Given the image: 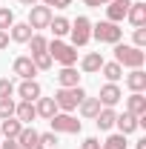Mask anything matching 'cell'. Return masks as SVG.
Masks as SVG:
<instances>
[{
    "instance_id": "cell-1",
    "label": "cell",
    "mask_w": 146,
    "mask_h": 149,
    "mask_svg": "<svg viewBox=\"0 0 146 149\" xmlns=\"http://www.w3.org/2000/svg\"><path fill=\"white\" fill-rule=\"evenodd\" d=\"M146 52L138 46H129V43H115V63L126 66V69H143Z\"/></svg>"
},
{
    "instance_id": "cell-2",
    "label": "cell",
    "mask_w": 146,
    "mask_h": 149,
    "mask_svg": "<svg viewBox=\"0 0 146 149\" xmlns=\"http://www.w3.org/2000/svg\"><path fill=\"white\" fill-rule=\"evenodd\" d=\"M46 52H49V57H52V60H57L60 66H74V63H77V49H74L72 43H63L60 37L49 40Z\"/></svg>"
},
{
    "instance_id": "cell-3",
    "label": "cell",
    "mask_w": 146,
    "mask_h": 149,
    "mask_svg": "<svg viewBox=\"0 0 146 149\" xmlns=\"http://www.w3.org/2000/svg\"><path fill=\"white\" fill-rule=\"evenodd\" d=\"M86 97V92H83V86H72V89H57L55 92V103L57 109L63 112H74L77 106H80V100Z\"/></svg>"
},
{
    "instance_id": "cell-4",
    "label": "cell",
    "mask_w": 146,
    "mask_h": 149,
    "mask_svg": "<svg viewBox=\"0 0 146 149\" xmlns=\"http://www.w3.org/2000/svg\"><path fill=\"white\" fill-rule=\"evenodd\" d=\"M120 35H123V29L117 26V23H112V20H100V23H92V37L95 40H100V43H120Z\"/></svg>"
},
{
    "instance_id": "cell-5",
    "label": "cell",
    "mask_w": 146,
    "mask_h": 149,
    "mask_svg": "<svg viewBox=\"0 0 146 149\" xmlns=\"http://www.w3.org/2000/svg\"><path fill=\"white\" fill-rule=\"evenodd\" d=\"M49 123H52V132H63V135H77L80 132V120L74 118L72 112H57L49 118Z\"/></svg>"
},
{
    "instance_id": "cell-6",
    "label": "cell",
    "mask_w": 146,
    "mask_h": 149,
    "mask_svg": "<svg viewBox=\"0 0 146 149\" xmlns=\"http://www.w3.org/2000/svg\"><path fill=\"white\" fill-rule=\"evenodd\" d=\"M69 37H72V46H74V49H77V46H86V43L92 40V20L80 15V17L69 26Z\"/></svg>"
},
{
    "instance_id": "cell-7",
    "label": "cell",
    "mask_w": 146,
    "mask_h": 149,
    "mask_svg": "<svg viewBox=\"0 0 146 149\" xmlns=\"http://www.w3.org/2000/svg\"><path fill=\"white\" fill-rule=\"evenodd\" d=\"M52 17H55L52 9L43 6V3H37V6L29 9V20H26V23H29L32 29H49V20H52Z\"/></svg>"
},
{
    "instance_id": "cell-8",
    "label": "cell",
    "mask_w": 146,
    "mask_h": 149,
    "mask_svg": "<svg viewBox=\"0 0 146 149\" xmlns=\"http://www.w3.org/2000/svg\"><path fill=\"white\" fill-rule=\"evenodd\" d=\"M12 72L17 74L20 80H35L37 66L32 63V57H29V55H20V57H15V63H12Z\"/></svg>"
},
{
    "instance_id": "cell-9",
    "label": "cell",
    "mask_w": 146,
    "mask_h": 149,
    "mask_svg": "<svg viewBox=\"0 0 146 149\" xmlns=\"http://www.w3.org/2000/svg\"><path fill=\"white\" fill-rule=\"evenodd\" d=\"M120 97H123V92H120L117 83H106V86H100V95H97L100 106H112V109L120 103Z\"/></svg>"
},
{
    "instance_id": "cell-10",
    "label": "cell",
    "mask_w": 146,
    "mask_h": 149,
    "mask_svg": "<svg viewBox=\"0 0 146 149\" xmlns=\"http://www.w3.org/2000/svg\"><path fill=\"white\" fill-rule=\"evenodd\" d=\"M135 0H109L106 3V17L112 20V23H120V20L129 15V6H132Z\"/></svg>"
},
{
    "instance_id": "cell-11",
    "label": "cell",
    "mask_w": 146,
    "mask_h": 149,
    "mask_svg": "<svg viewBox=\"0 0 146 149\" xmlns=\"http://www.w3.org/2000/svg\"><path fill=\"white\" fill-rule=\"evenodd\" d=\"M15 118H17L23 126H29V123H35V118H37V109H35V103L32 100H20L17 106H15Z\"/></svg>"
},
{
    "instance_id": "cell-12",
    "label": "cell",
    "mask_w": 146,
    "mask_h": 149,
    "mask_svg": "<svg viewBox=\"0 0 146 149\" xmlns=\"http://www.w3.org/2000/svg\"><path fill=\"white\" fill-rule=\"evenodd\" d=\"M57 83H60V89H72V86H80V74L74 66H63L60 72H57Z\"/></svg>"
},
{
    "instance_id": "cell-13",
    "label": "cell",
    "mask_w": 146,
    "mask_h": 149,
    "mask_svg": "<svg viewBox=\"0 0 146 149\" xmlns=\"http://www.w3.org/2000/svg\"><path fill=\"white\" fill-rule=\"evenodd\" d=\"M106 60H103V55L100 52H89V55H83L80 57V69L86 74H95V72H100V66H103Z\"/></svg>"
},
{
    "instance_id": "cell-14",
    "label": "cell",
    "mask_w": 146,
    "mask_h": 149,
    "mask_svg": "<svg viewBox=\"0 0 146 149\" xmlns=\"http://www.w3.org/2000/svg\"><path fill=\"white\" fill-rule=\"evenodd\" d=\"M17 95H20V100H32V103H35L37 97L43 95V89H40L37 80H23V83L17 86Z\"/></svg>"
},
{
    "instance_id": "cell-15",
    "label": "cell",
    "mask_w": 146,
    "mask_h": 149,
    "mask_svg": "<svg viewBox=\"0 0 146 149\" xmlns=\"http://www.w3.org/2000/svg\"><path fill=\"white\" fill-rule=\"evenodd\" d=\"M37 138H40V132H37L35 126H23L15 141H17L20 149H35V146H37Z\"/></svg>"
},
{
    "instance_id": "cell-16",
    "label": "cell",
    "mask_w": 146,
    "mask_h": 149,
    "mask_svg": "<svg viewBox=\"0 0 146 149\" xmlns=\"http://www.w3.org/2000/svg\"><path fill=\"white\" fill-rule=\"evenodd\" d=\"M126 112H129V115H135V118L146 115V97H143V92H132L126 97Z\"/></svg>"
},
{
    "instance_id": "cell-17",
    "label": "cell",
    "mask_w": 146,
    "mask_h": 149,
    "mask_svg": "<svg viewBox=\"0 0 146 149\" xmlns=\"http://www.w3.org/2000/svg\"><path fill=\"white\" fill-rule=\"evenodd\" d=\"M35 109H37V118H43V120H49L52 115H57V103H55V97H37L35 100Z\"/></svg>"
},
{
    "instance_id": "cell-18",
    "label": "cell",
    "mask_w": 146,
    "mask_h": 149,
    "mask_svg": "<svg viewBox=\"0 0 146 149\" xmlns=\"http://www.w3.org/2000/svg\"><path fill=\"white\" fill-rule=\"evenodd\" d=\"M115 118H117V112L112 109V106H100V112H97V118H95V123H97V129L106 132L115 126Z\"/></svg>"
},
{
    "instance_id": "cell-19",
    "label": "cell",
    "mask_w": 146,
    "mask_h": 149,
    "mask_svg": "<svg viewBox=\"0 0 146 149\" xmlns=\"http://www.w3.org/2000/svg\"><path fill=\"white\" fill-rule=\"evenodd\" d=\"M115 126H117L120 135H132V132L138 129V118H135V115H129V112H123V115H117V118H115Z\"/></svg>"
},
{
    "instance_id": "cell-20",
    "label": "cell",
    "mask_w": 146,
    "mask_h": 149,
    "mask_svg": "<svg viewBox=\"0 0 146 149\" xmlns=\"http://www.w3.org/2000/svg\"><path fill=\"white\" fill-rule=\"evenodd\" d=\"M32 35H35V29H32L29 23H15V26L9 29V37H12L15 43H29Z\"/></svg>"
},
{
    "instance_id": "cell-21",
    "label": "cell",
    "mask_w": 146,
    "mask_h": 149,
    "mask_svg": "<svg viewBox=\"0 0 146 149\" xmlns=\"http://www.w3.org/2000/svg\"><path fill=\"white\" fill-rule=\"evenodd\" d=\"M129 23L138 29V26H146V3H132L129 6Z\"/></svg>"
},
{
    "instance_id": "cell-22",
    "label": "cell",
    "mask_w": 146,
    "mask_h": 149,
    "mask_svg": "<svg viewBox=\"0 0 146 149\" xmlns=\"http://www.w3.org/2000/svg\"><path fill=\"white\" fill-rule=\"evenodd\" d=\"M126 86L132 92H143L146 89V72L143 69H132V72L126 74Z\"/></svg>"
},
{
    "instance_id": "cell-23",
    "label": "cell",
    "mask_w": 146,
    "mask_h": 149,
    "mask_svg": "<svg viewBox=\"0 0 146 149\" xmlns=\"http://www.w3.org/2000/svg\"><path fill=\"white\" fill-rule=\"evenodd\" d=\"M20 129H23V123H20L17 118H6V120H0V138H17Z\"/></svg>"
},
{
    "instance_id": "cell-24",
    "label": "cell",
    "mask_w": 146,
    "mask_h": 149,
    "mask_svg": "<svg viewBox=\"0 0 146 149\" xmlns=\"http://www.w3.org/2000/svg\"><path fill=\"white\" fill-rule=\"evenodd\" d=\"M97 112H100V100H97V97H83V100H80V115H83V118L95 120Z\"/></svg>"
},
{
    "instance_id": "cell-25",
    "label": "cell",
    "mask_w": 146,
    "mask_h": 149,
    "mask_svg": "<svg viewBox=\"0 0 146 149\" xmlns=\"http://www.w3.org/2000/svg\"><path fill=\"white\" fill-rule=\"evenodd\" d=\"M100 72H103V77H106L109 83H117V80L123 77V66L112 60V63H103V66H100Z\"/></svg>"
},
{
    "instance_id": "cell-26",
    "label": "cell",
    "mask_w": 146,
    "mask_h": 149,
    "mask_svg": "<svg viewBox=\"0 0 146 149\" xmlns=\"http://www.w3.org/2000/svg\"><path fill=\"white\" fill-rule=\"evenodd\" d=\"M69 26H72V23H69L66 17H52V20H49V29H52V35H55V37L69 35Z\"/></svg>"
},
{
    "instance_id": "cell-27",
    "label": "cell",
    "mask_w": 146,
    "mask_h": 149,
    "mask_svg": "<svg viewBox=\"0 0 146 149\" xmlns=\"http://www.w3.org/2000/svg\"><path fill=\"white\" fill-rule=\"evenodd\" d=\"M32 57V63L37 66V72H46V69H52V57H49V52H40V55H29Z\"/></svg>"
},
{
    "instance_id": "cell-28",
    "label": "cell",
    "mask_w": 146,
    "mask_h": 149,
    "mask_svg": "<svg viewBox=\"0 0 146 149\" xmlns=\"http://www.w3.org/2000/svg\"><path fill=\"white\" fill-rule=\"evenodd\" d=\"M46 46H49V40H46V37L43 35H32L29 37V49H32V55H40V52H46Z\"/></svg>"
},
{
    "instance_id": "cell-29",
    "label": "cell",
    "mask_w": 146,
    "mask_h": 149,
    "mask_svg": "<svg viewBox=\"0 0 146 149\" xmlns=\"http://www.w3.org/2000/svg\"><path fill=\"white\" fill-rule=\"evenodd\" d=\"M35 149H57V135L55 132H43L37 138V146Z\"/></svg>"
},
{
    "instance_id": "cell-30",
    "label": "cell",
    "mask_w": 146,
    "mask_h": 149,
    "mask_svg": "<svg viewBox=\"0 0 146 149\" xmlns=\"http://www.w3.org/2000/svg\"><path fill=\"white\" fill-rule=\"evenodd\" d=\"M15 100L12 97H0V120H6V118H15Z\"/></svg>"
},
{
    "instance_id": "cell-31",
    "label": "cell",
    "mask_w": 146,
    "mask_h": 149,
    "mask_svg": "<svg viewBox=\"0 0 146 149\" xmlns=\"http://www.w3.org/2000/svg\"><path fill=\"white\" fill-rule=\"evenodd\" d=\"M12 26H15V12L3 6V9H0V32H9Z\"/></svg>"
},
{
    "instance_id": "cell-32",
    "label": "cell",
    "mask_w": 146,
    "mask_h": 149,
    "mask_svg": "<svg viewBox=\"0 0 146 149\" xmlns=\"http://www.w3.org/2000/svg\"><path fill=\"white\" fill-rule=\"evenodd\" d=\"M132 40H135V46H138V49H143V46H146V26H138V29H135V35H132Z\"/></svg>"
},
{
    "instance_id": "cell-33",
    "label": "cell",
    "mask_w": 146,
    "mask_h": 149,
    "mask_svg": "<svg viewBox=\"0 0 146 149\" xmlns=\"http://www.w3.org/2000/svg\"><path fill=\"white\" fill-rule=\"evenodd\" d=\"M12 95H15V83L9 77H3L0 80V97H12Z\"/></svg>"
},
{
    "instance_id": "cell-34",
    "label": "cell",
    "mask_w": 146,
    "mask_h": 149,
    "mask_svg": "<svg viewBox=\"0 0 146 149\" xmlns=\"http://www.w3.org/2000/svg\"><path fill=\"white\" fill-rule=\"evenodd\" d=\"M106 143H109V146H115V149H126V135H120V132H117V135L106 138Z\"/></svg>"
},
{
    "instance_id": "cell-35",
    "label": "cell",
    "mask_w": 146,
    "mask_h": 149,
    "mask_svg": "<svg viewBox=\"0 0 146 149\" xmlns=\"http://www.w3.org/2000/svg\"><path fill=\"white\" fill-rule=\"evenodd\" d=\"M40 3L49 6V9H52V6H57V9H69V6H72V0H40Z\"/></svg>"
},
{
    "instance_id": "cell-36",
    "label": "cell",
    "mask_w": 146,
    "mask_h": 149,
    "mask_svg": "<svg viewBox=\"0 0 146 149\" xmlns=\"http://www.w3.org/2000/svg\"><path fill=\"white\" fill-rule=\"evenodd\" d=\"M80 149H100V141H97V138H86V141L80 143Z\"/></svg>"
},
{
    "instance_id": "cell-37",
    "label": "cell",
    "mask_w": 146,
    "mask_h": 149,
    "mask_svg": "<svg viewBox=\"0 0 146 149\" xmlns=\"http://www.w3.org/2000/svg\"><path fill=\"white\" fill-rule=\"evenodd\" d=\"M0 149H20V146H17V141H15V138H6V141L0 143Z\"/></svg>"
},
{
    "instance_id": "cell-38",
    "label": "cell",
    "mask_w": 146,
    "mask_h": 149,
    "mask_svg": "<svg viewBox=\"0 0 146 149\" xmlns=\"http://www.w3.org/2000/svg\"><path fill=\"white\" fill-rule=\"evenodd\" d=\"M83 3H86L89 9H100V6H106L109 0H83Z\"/></svg>"
},
{
    "instance_id": "cell-39",
    "label": "cell",
    "mask_w": 146,
    "mask_h": 149,
    "mask_svg": "<svg viewBox=\"0 0 146 149\" xmlns=\"http://www.w3.org/2000/svg\"><path fill=\"white\" fill-rule=\"evenodd\" d=\"M9 46V32H0V52Z\"/></svg>"
},
{
    "instance_id": "cell-40",
    "label": "cell",
    "mask_w": 146,
    "mask_h": 149,
    "mask_svg": "<svg viewBox=\"0 0 146 149\" xmlns=\"http://www.w3.org/2000/svg\"><path fill=\"white\" fill-rule=\"evenodd\" d=\"M20 3H23V6H29V9H32V6H37V3H40V0H20Z\"/></svg>"
},
{
    "instance_id": "cell-41",
    "label": "cell",
    "mask_w": 146,
    "mask_h": 149,
    "mask_svg": "<svg viewBox=\"0 0 146 149\" xmlns=\"http://www.w3.org/2000/svg\"><path fill=\"white\" fill-rule=\"evenodd\" d=\"M135 149H146V138H143V141H138V143H135Z\"/></svg>"
},
{
    "instance_id": "cell-42",
    "label": "cell",
    "mask_w": 146,
    "mask_h": 149,
    "mask_svg": "<svg viewBox=\"0 0 146 149\" xmlns=\"http://www.w3.org/2000/svg\"><path fill=\"white\" fill-rule=\"evenodd\" d=\"M100 149H115V146H109V143H100Z\"/></svg>"
}]
</instances>
